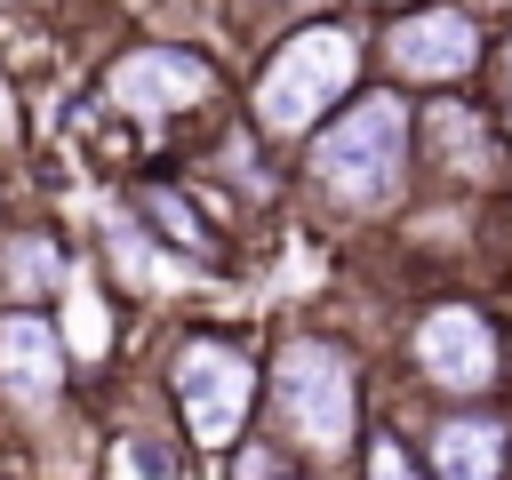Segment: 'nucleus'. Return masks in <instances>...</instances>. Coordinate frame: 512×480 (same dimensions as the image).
I'll list each match as a JSON object with an SVG mask.
<instances>
[{"label": "nucleus", "mask_w": 512, "mask_h": 480, "mask_svg": "<svg viewBox=\"0 0 512 480\" xmlns=\"http://www.w3.org/2000/svg\"><path fill=\"white\" fill-rule=\"evenodd\" d=\"M416 104L392 96V88H368V96H344L336 120H320L304 136V192L336 216H376L400 200L408 168H416V136H408Z\"/></svg>", "instance_id": "f257e3e1"}, {"label": "nucleus", "mask_w": 512, "mask_h": 480, "mask_svg": "<svg viewBox=\"0 0 512 480\" xmlns=\"http://www.w3.org/2000/svg\"><path fill=\"white\" fill-rule=\"evenodd\" d=\"M256 384L272 400V440L288 448V464H336L360 448V368L336 336L320 328L280 336Z\"/></svg>", "instance_id": "f03ea898"}, {"label": "nucleus", "mask_w": 512, "mask_h": 480, "mask_svg": "<svg viewBox=\"0 0 512 480\" xmlns=\"http://www.w3.org/2000/svg\"><path fill=\"white\" fill-rule=\"evenodd\" d=\"M360 56H368V48H360L352 24H336V16L296 24V32L264 56V72L248 80V128L272 136V144L312 136L320 112H336V104L360 88Z\"/></svg>", "instance_id": "7ed1b4c3"}, {"label": "nucleus", "mask_w": 512, "mask_h": 480, "mask_svg": "<svg viewBox=\"0 0 512 480\" xmlns=\"http://www.w3.org/2000/svg\"><path fill=\"white\" fill-rule=\"evenodd\" d=\"M256 352L224 328H184L176 352H168V400H176V440L200 448V456H224L240 432H248V408H256Z\"/></svg>", "instance_id": "20e7f679"}, {"label": "nucleus", "mask_w": 512, "mask_h": 480, "mask_svg": "<svg viewBox=\"0 0 512 480\" xmlns=\"http://www.w3.org/2000/svg\"><path fill=\"white\" fill-rule=\"evenodd\" d=\"M216 104V64L184 40H136L104 64V112L136 120V128H160L176 112H208Z\"/></svg>", "instance_id": "39448f33"}, {"label": "nucleus", "mask_w": 512, "mask_h": 480, "mask_svg": "<svg viewBox=\"0 0 512 480\" xmlns=\"http://www.w3.org/2000/svg\"><path fill=\"white\" fill-rule=\"evenodd\" d=\"M408 360H416V376H424L432 392H448V400H488V392H504V328H496L480 304H464V296H440V304L408 328Z\"/></svg>", "instance_id": "423d86ee"}, {"label": "nucleus", "mask_w": 512, "mask_h": 480, "mask_svg": "<svg viewBox=\"0 0 512 480\" xmlns=\"http://www.w3.org/2000/svg\"><path fill=\"white\" fill-rule=\"evenodd\" d=\"M488 64L480 16L464 0H416L384 16V72L392 80H424V88H464Z\"/></svg>", "instance_id": "0eeeda50"}, {"label": "nucleus", "mask_w": 512, "mask_h": 480, "mask_svg": "<svg viewBox=\"0 0 512 480\" xmlns=\"http://www.w3.org/2000/svg\"><path fill=\"white\" fill-rule=\"evenodd\" d=\"M72 392V352L48 312H0V408L40 424Z\"/></svg>", "instance_id": "6e6552de"}, {"label": "nucleus", "mask_w": 512, "mask_h": 480, "mask_svg": "<svg viewBox=\"0 0 512 480\" xmlns=\"http://www.w3.org/2000/svg\"><path fill=\"white\" fill-rule=\"evenodd\" d=\"M408 136H416V152H424L440 176H456V184H496V168H504V136H496V120H488L480 104L440 96V104H424V112L408 120Z\"/></svg>", "instance_id": "1a4fd4ad"}, {"label": "nucleus", "mask_w": 512, "mask_h": 480, "mask_svg": "<svg viewBox=\"0 0 512 480\" xmlns=\"http://www.w3.org/2000/svg\"><path fill=\"white\" fill-rule=\"evenodd\" d=\"M424 480H504L512 472V416L496 408H448L424 424Z\"/></svg>", "instance_id": "9d476101"}, {"label": "nucleus", "mask_w": 512, "mask_h": 480, "mask_svg": "<svg viewBox=\"0 0 512 480\" xmlns=\"http://www.w3.org/2000/svg\"><path fill=\"white\" fill-rule=\"evenodd\" d=\"M72 280V240L56 224H24V232H0V304L8 312H40L56 304Z\"/></svg>", "instance_id": "9b49d317"}, {"label": "nucleus", "mask_w": 512, "mask_h": 480, "mask_svg": "<svg viewBox=\"0 0 512 480\" xmlns=\"http://www.w3.org/2000/svg\"><path fill=\"white\" fill-rule=\"evenodd\" d=\"M128 216H136L160 248L192 256L200 272H216V264H224V232L208 224V208H200L184 184H136V192H128Z\"/></svg>", "instance_id": "f8f14e48"}, {"label": "nucleus", "mask_w": 512, "mask_h": 480, "mask_svg": "<svg viewBox=\"0 0 512 480\" xmlns=\"http://www.w3.org/2000/svg\"><path fill=\"white\" fill-rule=\"evenodd\" d=\"M104 480H184V440L128 424V432L112 440V456H104Z\"/></svg>", "instance_id": "ddd939ff"}, {"label": "nucleus", "mask_w": 512, "mask_h": 480, "mask_svg": "<svg viewBox=\"0 0 512 480\" xmlns=\"http://www.w3.org/2000/svg\"><path fill=\"white\" fill-rule=\"evenodd\" d=\"M360 480H424V464L400 432H368L360 440Z\"/></svg>", "instance_id": "4468645a"}, {"label": "nucleus", "mask_w": 512, "mask_h": 480, "mask_svg": "<svg viewBox=\"0 0 512 480\" xmlns=\"http://www.w3.org/2000/svg\"><path fill=\"white\" fill-rule=\"evenodd\" d=\"M224 456H232V480H296V464H288L280 440H248V432H240Z\"/></svg>", "instance_id": "2eb2a0df"}, {"label": "nucleus", "mask_w": 512, "mask_h": 480, "mask_svg": "<svg viewBox=\"0 0 512 480\" xmlns=\"http://www.w3.org/2000/svg\"><path fill=\"white\" fill-rule=\"evenodd\" d=\"M16 136H24V120H16V88L0 72V152H16Z\"/></svg>", "instance_id": "dca6fc26"}, {"label": "nucleus", "mask_w": 512, "mask_h": 480, "mask_svg": "<svg viewBox=\"0 0 512 480\" xmlns=\"http://www.w3.org/2000/svg\"><path fill=\"white\" fill-rule=\"evenodd\" d=\"M376 8H416V0H376Z\"/></svg>", "instance_id": "f3484780"}, {"label": "nucleus", "mask_w": 512, "mask_h": 480, "mask_svg": "<svg viewBox=\"0 0 512 480\" xmlns=\"http://www.w3.org/2000/svg\"><path fill=\"white\" fill-rule=\"evenodd\" d=\"M504 48H512V40H504Z\"/></svg>", "instance_id": "a211bd4d"}]
</instances>
